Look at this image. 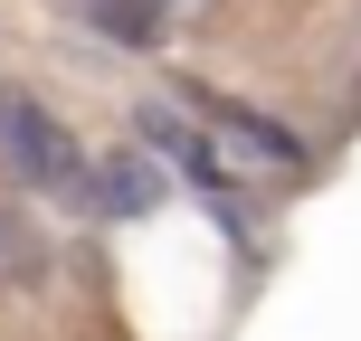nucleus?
I'll return each mask as SVG.
<instances>
[{
	"label": "nucleus",
	"instance_id": "nucleus-1",
	"mask_svg": "<svg viewBox=\"0 0 361 341\" xmlns=\"http://www.w3.org/2000/svg\"><path fill=\"white\" fill-rule=\"evenodd\" d=\"M0 171H10L19 190H38V199H57V209L86 218V152H76V133L57 124L29 86H0Z\"/></svg>",
	"mask_w": 361,
	"mask_h": 341
},
{
	"label": "nucleus",
	"instance_id": "nucleus-2",
	"mask_svg": "<svg viewBox=\"0 0 361 341\" xmlns=\"http://www.w3.org/2000/svg\"><path fill=\"white\" fill-rule=\"evenodd\" d=\"M180 105L200 114V133L219 143V162H228L238 180H305V171H314V152L295 143L276 114L238 105V95H219V86H180Z\"/></svg>",
	"mask_w": 361,
	"mask_h": 341
},
{
	"label": "nucleus",
	"instance_id": "nucleus-3",
	"mask_svg": "<svg viewBox=\"0 0 361 341\" xmlns=\"http://www.w3.org/2000/svg\"><path fill=\"white\" fill-rule=\"evenodd\" d=\"M133 143H143L152 162H171L219 218H228V228H247V209H238V171L219 162V143L200 133V114L180 105V95H143V105H133Z\"/></svg>",
	"mask_w": 361,
	"mask_h": 341
},
{
	"label": "nucleus",
	"instance_id": "nucleus-4",
	"mask_svg": "<svg viewBox=\"0 0 361 341\" xmlns=\"http://www.w3.org/2000/svg\"><path fill=\"white\" fill-rule=\"evenodd\" d=\"M143 209H162V162L143 143L86 162V218H143Z\"/></svg>",
	"mask_w": 361,
	"mask_h": 341
},
{
	"label": "nucleus",
	"instance_id": "nucleus-5",
	"mask_svg": "<svg viewBox=\"0 0 361 341\" xmlns=\"http://www.w3.org/2000/svg\"><path fill=\"white\" fill-rule=\"evenodd\" d=\"M67 10L86 19L95 48H133V57H143V48L171 38V10H162V0H67Z\"/></svg>",
	"mask_w": 361,
	"mask_h": 341
}]
</instances>
